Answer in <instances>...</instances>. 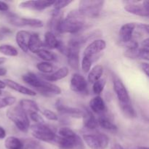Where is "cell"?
Returning <instances> with one entry per match:
<instances>
[{
	"label": "cell",
	"instance_id": "1",
	"mask_svg": "<svg viewBox=\"0 0 149 149\" xmlns=\"http://www.w3.org/2000/svg\"><path fill=\"white\" fill-rule=\"evenodd\" d=\"M84 17L78 10L70 12L65 18L58 23L55 31L60 33H77L84 28Z\"/></svg>",
	"mask_w": 149,
	"mask_h": 149
},
{
	"label": "cell",
	"instance_id": "2",
	"mask_svg": "<svg viewBox=\"0 0 149 149\" xmlns=\"http://www.w3.org/2000/svg\"><path fill=\"white\" fill-rule=\"evenodd\" d=\"M6 115L19 130L23 132H28L30 128V121L27 113L20 106H13L8 109L6 112Z\"/></svg>",
	"mask_w": 149,
	"mask_h": 149
},
{
	"label": "cell",
	"instance_id": "3",
	"mask_svg": "<svg viewBox=\"0 0 149 149\" xmlns=\"http://www.w3.org/2000/svg\"><path fill=\"white\" fill-rule=\"evenodd\" d=\"M104 4L102 0H82L79 3L78 11L84 17L95 18L100 15Z\"/></svg>",
	"mask_w": 149,
	"mask_h": 149
},
{
	"label": "cell",
	"instance_id": "4",
	"mask_svg": "<svg viewBox=\"0 0 149 149\" xmlns=\"http://www.w3.org/2000/svg\"><path fill=\"white\" fill-rule=\"evenodd\" d=\"M32 135L36 139L44 142H55L57 135L49 127L45 124H35L30 126Z\"/></svg>",
	"mask_w": 149,
	"mask_h": 149
},
{
	"label": "cell",
	"instance_id": "5",
	"mask_svg": "<svg viewBox=\"0 0 149 149\" xmlns=\"http://www.w3.org/2000/svg\"><path fill=\"white\" fill-rule=\"evenodd\" d=\"M83 140L90 149H106L109 144V137L100 132L85 134Z\"/></svg>",
	"mask_w": 149,
	"mask_h": 149
},
{
	"label": "cell",
	"instance_id": "6",
	"mask_svg": "<svg viewBox=\"0 0 149 149\" xmlns=\"http://www.w3.org/2000/svg\"><path fill=\"white\" fill-rule=\"evenodd\" d=\"M125 10L127 13L140 17H148L149 16V1L145 0L141 4L138 1H127Z\"/></svg>",
	"mask_w": 149,
	"mask_h": 149
},
{
	"label": "cell",
	"instance_id": "7",
	"mask_svg": "<svg viewBox=\"0 0 149 149\" xmlns=\"http://www.w3.org/2000/svg\"><path fill=\"white\" fill-rule=\"evenodd\" d=\"M55 143L61 149H84L82 140L78 135L71 138L57 136Z\"/></svg>",
	"mask_w": 149,
	"mask_h": 149
},
{
	"label": "cell",
	"instance_id": "8",
	"mask_svg": "<svg viewBox=\"0 0 149 149\" xmlns=\"http://www.w3.org/2000/svg\"><path fill=\"white\" fill-rule=\"evenodd\" d=\"M113 90L116 95L119 104H125L130 102V97L126 87L122 82V80L117 77H113Z\"/></svg>",
	"mask_w": 149,
	"mask_h": 149
},
{
	"label": "cell",
	"instance_id": "9",
	"mask_svg": "<svg viewBox=\"0 0 149 149\" xmlns=\"http://www.w3.org/2000/svg\"><path fill=\"white\" fill-rule=\"evenodd\" d=\"M9 21L13 26L16 27H29L31 28H42L43 27L44 23L39 19L27 18V17H20L17 16L10 17Z\"/></svg>",
	"mask_w": 149,
	"mask_h": 149
},
{
	"label": "cell",
	"instance_id": "10",
	"mask_svg": "<svg viewBox=\"0 0 149 149\" xmlns=\"http://www.w3.org/2000/svg\"><path fill=\"white\" fill-rule=\"evenodd\" d=\"M55 1H46V0H37V1H25L19 4V8L28 10L40 11L53 5Z\"/></svg>",
	"mask_w": 149,
	"mask_h": 149
},
{
	"label": "cell",
	"instance_id": "11",
	"mask_svg": "<svg viewBox=\"0 0 149 149\" xmlns=\"http://www.w3.org/2000/svg\"><path fill=\"white\" fill-rule=\"evenodd\" d=\"M106 47V42L103 39H96L89 44L84 51L83 57L93 58L95 59V56L100 52L104 50Z\"/></svg>",
	"mask_w": 149,
	"mask_h": 149
},
{
	"label": "cell",
	"instance_id": "12",
	"mask_svg": "<svg viewBox=\"0 0 149 149\" xmlns=\"http://www.w3.org/2000/svg\"><path fill=\"white\" fill-rule=\"evenodd\" d=\"M22 79L25 83L31 86L32 87L37 90L40 93H42V90H44L47 83V81L32 72H28L23 74L22 77Z\"/></svg>",
	"mask_w": 149,
	"mask_h": 149
},
{
	"label": "cell",
	"instance_id": "13",
	"mask_svg": "<svg viewBox=\"0 0 149 149\" xmlns=\"http://www.w3.org/2000/svg\"><path fill=\"white\" fill-rule=\"evenodd\" d=\"M70 87L75 93H85L87 92V81L82 75L74 74L71 79Z\"/></svg>",
	"mask_w": 149,
	"mask_h": 149
},
{
	"label": "cell",
	"instance_id": "14",
	"mask_svg": "<svg viewBox=\"0 0 149 149\" xmlns=\"http://www.w3.org/2000/svg\"><path fill=\"white\" fill-rule=\"evenodd\" d=\"M56 109L58 111V112L61 114L68 115L71 117L77 118V119L83 118L84 115V111H81L80 109H77V108L65 106L60 101H58L56 103Z\"/></svg>",
	"mask_w": 149,
	"mask_h": 149
},
{
	"label": "cell",
	"instance_id": "15",
	"mask_svg": "<svg viewBox=\"0 0 149 149\" xmlns=\"http://www.w3.org/2000/svg\"><path fill=\"white\" fill-rule=\"evenodd\" d=\"M136 24L135 23H127L122 26L119 30V39L123 43L126 44L132 41Z\"/></svg>",
	"mask_w": 149,
	"mask_h": 149
},
{
	"label": "cell",
	"instance_id": "16",
	"mask_svg": "<svg viewBox=\"0 0 149 149\" xmlns=\"http://www.w3.org/2000/svg\"><path fill=\"white\" fill-rule=\"evenodd\" d=\"M4 83H5L6 86L10 87L12 90H15V91L17 92V93H20V94L26 95L29 96H36V93L33 90L28 88V87H25V86L21 85V84H18L16 81H13L12 79H6L4 80Z\"/></svg>",
	"mask_w": 149,
	"mask_h": 149
},
{
	"label": "cell",
	"instance_id": "17",
	"mask_svg": "<svg viewBox=\"0 0 149 149\" xmlns=\"http://www.w3.org/2000/svg\"><path fill=\"white\" fill-rule=\"evenodd\" d=\"M31 33L25 30H20L16 33L15 40L19 47L24 52H28V45Z\"/></svg>",
	"mask_w": 149,
	"mask_h": 149
},
{
	"label": "cell",
	"instance_id": "18",
	"mask_svg": "<svg viewBox=\"0 0 149 149\" xmlns=\"http://www.w3.org/2000/svg\"><path fill=\"white\" fill-rule=\"evenodd\" d=\"M89 105L92 111L97 114H103L106 111V106L104 100L99 95L93 97L90 101Z\"/></svg>",
	"mask_w": 149,
	"mask_h": 149
},
{
	"label": "cell",
	"instance_id": "19",
	"mask_svg": "<svg viewBox=\"0 0 149 149\" xmlns=\"http://www.w3.org/2000/svg\"><path fill=\"white\" fill-rule=\"evenodd\" d=\"M68 73H69L68 68L67 67L64 66L62 67V68H60L59 69H58L52 74H49V75H43L42 77V79H43L45 81H49V82L57 81L58 80L65 78L68 75Z\"/></svg>",
	"mask_w": 149,
	"mask_h": 149
},
{
	"label": "cell",
	"instance_id": "20",
	"mask_svg": "<svg viewBox=\"0 0 149 149\" xmlns=\"http://www.w3.org/2000/svg\"><path fill=\"white\" fill-rule=\"evenodd\" d=\"M4 146L7 149H29L26 143L15 136H10L6 138Z\"/></svg>",
	"mask_w": 149,
	"mask_h": 149
},
{
	"label": "cell",
	"instance_id": "21",
	"mask_svg": "<svg viewBox=\"0 0 149 149\" xmlns=\"http://www.w3.org/2000/svg\"><path fill=\"white\" fill-rule=\"evenodd\" d=\"M83 123L84 129L88 130H94L97 127V120L93 115L91 111L86 109L84 111V115L83 116Z\"/></svg>",
	"mask_w": 149,
	"mask_h": 149
},
{
	"label": "cell",
	"instance_id": "22",
	"mask_svg": "<svg viewBox=\"0 0 149 149\" xmlns=\"http://www.w3.org/2000/svg\"><path fill=\"white\" fill-rule=\"evenodd\" d=\"M43 46V42L41 40L39 34L36 33H33L31 34L30 39L29 42V45H28V49L32 53L36 54L37 51L42 49Z\"/></svg>",
	"mask_w": 149,
	"mask_h": 149
},
{
	"label": "cell",
	"instance_id": "23",
	"mask_svg": "<svg viewBox=\"0 0 149 149\" xmlns=\"http://www.w3.org/2000/svg\"><path fill=\"white\" fill-rule=\"evenodd\" d=\"M60 42L61 41L57 39L56 36L52 31H47L45 33V42L43 43V45H45L48 49H58V46L60 45Z\"/></svg>",
	"mask_w": 149,
	"mask_h": 149
},
{
	"label": "cell",
	"instance_id": "24",
	"mask_svg": "<svg viewBox=\"0 0 149 149\" xmlns=\"http://www.w3.org/2000/svg\"><path fill=\"white\" fill-rule=\"evenodd\" d=\"M19 106L26 112V113H30L32 112H38L39 108L36 102L33 100L29 99H23L19 102Z\"/></svg>",
	"mask_w": 149,
	"mask_h": 149
},
{
	"label": "cell",
	"instance_id": "25",
	"mask_svg": "<svg viewBox=\"0 0 149 149\" xmlns=\"http://www.w3.org/2000/svg\"><path fill=\"white\" fill-rule=\"evenodd\" d=\"M97 125L103 130L109 132H116L118 130L117 126L113 124L109 118L105 116H100L97 119Z\"/></svg>",
	"mask_w": 149,
	"mask_h": 149
},
{
	"label": "cell",
	"instance_id": "26",
	"mask_svg": "<svg viewBox=\"0 0 149 149\" xmlns=\"http://www.w3.org/2000/svg\"><path fill=\"white\" fill-rule=\"evenodd\" d=\"M103 74V67L101 65H96L89 71L88 81L90 83H94L101 79Z\"/></svg>",
	"mask_w": 149,
	"mask_h": 149
},
{
	"label": "cell",
	"instance_id": "27",
	"mask_svg": "<svg viewBox=\"0 0 149 149\" xmlns=\"http://www.w3.org/2000/svg\"><path fill=\"white\" fill-rule=\"evenodd\" d=\"M120 109L122 110V113L125 117L128 119H135L137 116V113L134 109L133 106H132V103H125V104H119Z\"/></svg>",
	"mask_w": 149,
	"mask_h": 149
},
{
	"label": "cell",
	"instance_id": "28",
	"mask_svg": "<svg viewBox=\"0 0 149 149\" xmlns=\"http://www.w3.org/2000/svg\"><path fill=\"white\" fill-rule=\"evenodd\" d=\"M0 53L9 57H16L18 55V51L14 46L10 45H0Z\"/></svg>",
	"mask_w": 149,
	"mask_h": 149
},
{
	"label": "cell",
	"instance_id": "29",
	"mask_svg": "<svg viewBox=\"0 0 149 149\" xmlns=\"http://www.w3.org/2000/svg\"><path fill=\"white\" fill-rule=\"evenodd\" d=\"M36 54L39 58L43 60L45 62L49 63L50 61H54L56 60V56L55 54L46 49H40L39 51H37Z\"/></svg>",
	"mask_w": 149,
	"mask_h": 149
},
{
	"label": "cell",
	"instance_id": "30",
	"mask_svg": "<svg viewBox=\"0 0 149 149\" xmlns=\"http://www.w3.org/2000/svg\"><path fill=\"white\" fill-rule=\"evenodd\" d=\"M36 68L45 75V74H51L53 71L54 66L50 63L43 61V62L38 63L36 64Z\"/></svg>",
	"mask_w": 149,
	"mask_h": 149
},
{
	"label": "cell",
	"instance_id": "31",
	"mask_svg": "<svg viewBox=\"0 0 149 149\" xmlns=\"http://www.w3.org/2000/svg\"><path fill=\"white\" fill-rule=\"evenodd\" d=\"M106 79H100L99 80H97V81L93 83V93H95V95H99L104 90V87L106 86Z\"/></svg>",
	"mask_w": 149,
	"mask_h": 149
},
{
	"label": "cell",
	"instance_id": "32",
	"mask_svg": "<svg viewBox=\"0 0 149 149\" xmlns=\"http://www.w3.org/2000/svg\"><path fill=\"white\" fill-rule=\"evenodd\" d=\"M16 101V98L13 96H7L4 97H0V109L10 106L14 104Z\"/></svg>",
	"mask_w": 149,
	"mask_h": 149
},
{
	"label": "cell",
	"instance_id": "33",
	"mask_svg": "<svg viewBox=\"0 0 149 149\" xmlns=\"http://www.w3.org/2000/svg\"><path fill=\"white\" fill-rule=\"evenodd\" d=\"M58 135L61 138H71V137L75 136L77 134L70 128L63 127L60 128L58 130Z\"/></svg>",
	"mask_w": 149,
	"mask_h": 149
},
{
	"label": "cell",
	"instance_id": "34",
	"mask_svg": "<svg viewBox=\"0 0 149 149\" xmlns=\"http://www.w3.org/2000/svg\"><path fill=\"white\" fill-rule=\"evenodd\" d=\"M93 61H94L93 58L83 57L82 61H81V69L84 73H88L90 71Z\"/></svg>",
	"mask_w": 149,
	"mask_h": 149
},
{
	"label": "cell",
	"instance_id": "35",
	"mask_svg": "<svg viewBox=\"0 0 149 149\" xmlns=\"http://www.w3.org/2000/svg\"><path fill=\"white\" fill-rule=\"evenodd\" d=\"M72 2L73 1H71V0H58V1H55L52 6L54 7V10L60 11Z\"/></svg>",
	"mask_w": 149,
	"mask_h": 149
},
{
	"label": "cell",
	"instance_id": "36",
	"mask_svg": "<svg viewBox=\"0 0 149 149\" xmlns=\"http://www.w3.org/2000/svg\"><path fill=\"white\" fill-rule=\"evenodd\" d=\"M44 116H45L46 119H47L48 120L50 121H58V117L57 116L56 113L55 112H53L52 111L49 110V109H45L42 111Z\"/></svg>",
	"mask_w": 149,
	"mask_h": 149
},
{
	"label": "cell",
	"instance_id": "37",
	"mask_svg": "<svg viewBox=\"0 0 149 149\" xmlns=\"http://www.w3.org/2000/svg\"><path fill=\"white\" fill-rule=\"evenodd\" d=\"M29 116H30L31 119L33 122H36V124H45L44 119L37 112H32V113H29Z\"/></svg>",
	"mask_w": 149,
	"mask_h": 149
},
{
	"label": "cell",
	"instance_id": "38",
	"mask_svg": "<svg viewBox=\"0 0 149 149\" xmlns=\"http://www.w3.org/2000/svg\"><path fill=\"white\" fill-rule=\"evenodd\" d=\"M138 54H139V59L145 60L146 61H148L149 49L148 48H139V49H138Z\"/></svg>",
	"mask_w": 149,
	"mask_h": 149
},
{
	"label": "cell",
	"instance_id": "39",
	"mask_svg": "<svg viewBox=\"0 0 149 149\" xmlns=\"http://www.w3.org/2000/svg\"><path fill=\"white\" fill-rule=\"evenodd\" d=\"M137 28L142 33H146L147 35L149 33V26L148 24H144V23H139V24L136 25Z\"/></svg>",
	"mask_w": 149,
	"mask_h": 149
},
{
	"label": "cell",
	"instance_id": "40",
	"mask_svg": "<svg viewBox=\"0 0 149 149\" xmlns=\"http://www.w3.org/2000/svg\"><path fill=\"white\" fill-rule=\"evenodd\" d=\"M141 68L145 74L146 75V77H148V71H149V67H148V63H141Z\"/></svg>",
	"mask_w": 149,
	"mask_h": 149
},
{
	"label": "cell",
	"instance_id": "41",
	"mask_svg": "<svg viewBox=\"0 0 149 149\" xmlns=\"http://www.w3.org/2000/svg\"><path fill=\"white\" fill-rule=\"evenodd\" d=\"M9 10V5L4 1H0V12H7Z\"/></svg>",
	"mask_w": 149,
	"mask_h": 149
},
{
	"label": "cell",
	"instance_id": "42",
	"mask_svg": "<svg viewBox=\"0 0 149 149\" xmlns=\"http://www.w3.org/2000/svg\"><path fill=\"white\" fill-rule=\"evenodd\" d=\"M141 45H142V47L143 48H148L149 47V39L148 38H146V39H143L141 43Z\"/></svg>",
	"mask_w": 149,
	"mask_h": 149
},
{
	"label": "cell",
	"instance_id": "43",
	"mask_svg": "<svg viewBox=\"0 0 149 149\" xmlns=\"http://www.w3.org/2000/svg\"><path fill=\"white\" fill-rule=\"evenodd\" d=\"M6 138V131L2 127L0 126V140Z\"/></svg>",
	"mask_w": 149,
	"mask_h": 149
},
{
	"label": "cell",
	"instance_id": "44",
	"mask_svg": "<svg viewBox=\"0 0 149 149\" xmlns=\"http://www.w3.org/2000/svg\"><path fill=\"white\" fill-rule=\"evenodd\" d=\"M111 149H125L122 147V145H120L119 143H114L111 146Z\"/></svg>",
	"mask_w": 149,
	"mask_h": 149
},
{
	"label": "cell",
	"instance_id": "45",
	"mask_svg": "<svg viewBox=\"0 0 149 149\" xmlns=\"http://www.w3.org/2000/svg\"><path fill=\"white\" fill-rule=\"evenodd\" d=\"M7 71L6 68H0V77H3L7 74Z\"/></svg>",
	"mask_w": 149,
	"mask_h": 149
},
{
	"label": "cell",
	"instance_id": "46",
	"mask_svg": "<svg viewBox=\"0 0 149 149\" xmlns=\"http://www.w3.org/2000/svg\"><path fill=\"white\" fill-rule=\"evenodd\" d=\"M5 87H6V84L5 83H4V81L0 80V90H3V89H4Z\"/></svg>",
	"mask_w": 149,
	"mask_h": 149
},
{
	"label": "cell",
	"instance_id": "47",
	"mask_svg": "<svg viewBox=\"0 0 149 149\" xmlns=\"http://www.w3.org/2000/svg\"><path fill=\"white\" fill-rule=\"evenodd\" d=\"M6 62V58L4 57H0V65Z\"/></svg>",
	"mask_w": 149,
	"mask_h": 149
},
{
	"label": "cell",
	"instance_id": "48",
	"mask_svg": "<svg viewBox=\"0 0 149 149\" xmlns=\"http://www.w3.org/2000/svg\"><path fill=\"white\" fill-rule=\"evenodd\" d=\"M138 149H148V147H145V146H139L138 148Z\"/></svg>",
	"mask_w": 149,
	"mask_h": 149
},
{
	"label": "cell",
	"instance_id": "49",
	"mask_svg": "<svg viewBox=\"0 0 149 149\" xmlns=\"http://www.w3.org/2000/svg\"><path fill=\"white\" fill-rule=\"evenodd\" d=\"M3 38H4V36H3V35L0 33V40H2Z\"/></svg>",
	"mask_w": 149,
	"mask_h": 149
},
{
	"label": "cell",
	"instance_id": "50",
	"mask_svg": "<svg viewBox=\"0 0 149 149\" xmlns=\"http://www.w3.org/2000/svg\"><path fill=\"white\" fill-rule=\"evenodd\" d=\"M3 95H4V93H3L2 90H0V97H1V96H2Z\"/></svg>",
	"mask_w": 149,
	"mask_h": 149
}]
</instances>
